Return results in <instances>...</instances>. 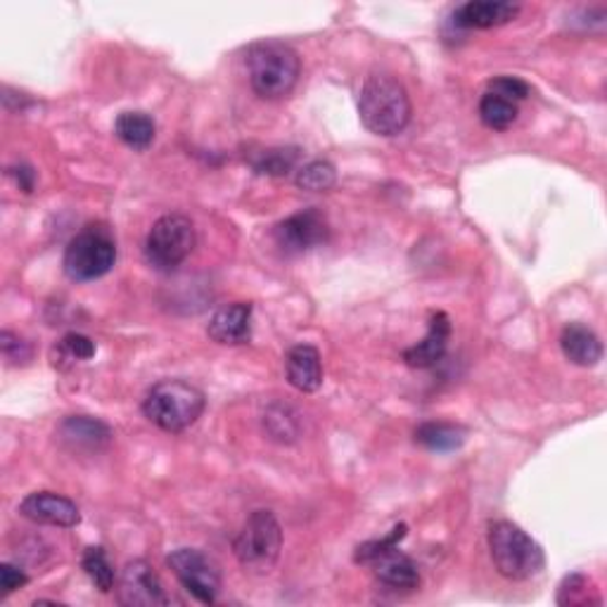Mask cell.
<instances>
[{
    "mask_svg": "<svg viewBox=\"0 0 607 607\" xmlns=\"http://www.w3.org/2000/svg\"><path fill=\"white\" fill-rule=\"evenodd\" d=\"M411 98L403 83L385 71L373 75L360 85L358 114L370 134L392 138L411 122Z\"/></svg>",
    "mask_w": 607,
    "mask_h": 607,
    "instance_id": "obj_1",
    "label": "cell"
},
{
    "mask_svg": "<svg viewBox=\"0 0 607 607\" xmlns=\"http://www.w3.org/2000/svg\"><path fill=\"white\" fill-rule=\"evenodd\" d=\"M489 553L499 574L511 582H527L546 565L543 548L511 519L489 525Z\"/></svg>",
    "mask_w": 607,
    "mask_h": 607,
    "instance_id": "obj_2",
    "label": "cell"
},
{
    "mask_svg": "<svg viewBox=\"0 0 607 607\" xmlns=\"http://www.w3.org/2000/svg\"><path fill=\"white\" fill-rule=\"evenodd\" d=\"M250 83L259 98L280 100L290 95L301 75V62L295 48L280 41L254 43L248 50Z\"/></svg>",
    "mask_w": 607,
    "mask_h": 607,
    "instance_id": "obj_3",
    "label": "cell"
},
{
    "mask_svg": "<svg viewBox=\"0 0 607 607\" xmlns=\"http://www.w3.org/2000/svg\"><path fill=\"white\" fill-rule=\"evenodd\" d=\"M207 399L191 382L162 380L157 382L142 399V413L159 430L179 435V432L193 427L199 415L205 413Z\"/></svg>",
    "mask_w": 607,
    "mask_h": 607,
    "instance_id": "obj_4",
    "label": "cell"
},
{
    "mask_svg": "<svg viewBox=\"0 0 607 607\" xmlns=\"http://www.w3.org/2000/svg\"><path fill=\"white\" fill-rule=\"evenodd\" d=\"M283 551V529L271 511H254L233 541L240 565L252 574H268Z\"/></svg>",
    "mask_w": 607,
    "mask_h": 607,
    "instance_id": "obj_5",
    "label": "cell"
},
{
    "mask_svg": "<svg viewBox=\"0 0 607 607\" xmlns=\"http://www.w3.org/2000/svg\"><path fill=\"white\" fill-rule=\"evenodd\" d=\"M117 262V244L105 226H89L69 240L62 266L75 283H91L107 276Z\"/></svg>",
    "mask_w": 607,
    "mask_h": 607,
    "instance_id": "obj_6",
    "label": "cell"
},
{
    "mask_svg": "<svg viewBox=\"0 0 607 607\" xmlns=\"http://www.w3.org/2000/svg\"><path fill=\"white\" fill-rule=\"evenodd\" d=\"M197 244L195 224L183 214H167L157 219L146 238V259L159 273L176 271Z\"/></svg>",
    "mask_w": 607,
    "mask_h": 607,
    "instance_id": "obj_7",
    "label": "cell"
},
{
    "mask_svg": "<svg viewBox=\"0 0 607 607\" xmlns=\"http://www.w3.org/2000/svg\"><path fill=\"white\" fill-rule=\"evenodd\" d=\"M167 565L181 586L195 600L211 605L221 594V574L214 562L197 548H176L167 556Z\"/></svg>",
    "mask_w": 607,
    "mask_h": 607,
    "instance_id": "obj_8",
    "label": "cell"
},
{
    "mask_svg": "<svg viewBox=\"0 0 607 607\" xmlns=\"http://www.w3.org/2000/svg\"><path fill=\"white\" fill-rule=\"evenodd\" d=\"M328 238H330L328 219L325 214L318 209L297 211L273 228V240H276L278 248L290 256L323 248Z\"/></svg>",
    "mask_w": 607,
    "mask_h": 607,
    "instance_id": "obj_9",
    "label": "cell"
},
{
    "mask_svg": "<svg viewBox=\"0 0 607 607\" xmlns=\"http://www.w3.org/2000/svg\"><path fill=\"white\" fill-rule=\"evenodd\" d=\"M119 603L126 607H164L169 605V596L162 586V580L154 572L148 560H131L122 570Z\"/></svg>",
    "mask_w": 607,
    "mask_h": 607,
    "instance_id": "obj_10",
    "label": "cell"
},
{
    "mask_svg": "<svg viewBox=\"0 0 607 607\" xmlns=\"http://www.w3.org/2000/svg\"><path fill=\"white\" fill-rule=\"evenodd\" d=\"M20 515L28 523L71 529L81 523V513L75 501L55 494V491H34L20 503Z\"/></svg>",
    "mask_w": 607,
    "mask_h": 607,
    "instance_id": "obj_11",
    "label": "cell"
},
{
    "mask_svg": "<svg viewBox=\"0 0 607 607\" xmlns=\"http://www.w3.org/2000/svg\"><path fill=\"white\" fill-rule=\"evenodd\" d=\"M252 311L250 301L226 304L209 318L207 335L224 346L248 344L252 340Z\"/></svg>",
    "mask_w": 607,
    "mask_h": 607,
    "instance_id": "obj_12",
    "label": "cell"
},
{
    "mask_svg": "<svg viewBox=\"0 0 607 607\" xmlns=\"http://www.w3.org/2000/svg\"><path fill=\"white\" fill-rule=\"evenodd\" d=\"M449 337H451L449 316H446L444 311H432L427 335L403 352V360H406V366H411V368L437 366L444 358L446 350H449Z\"/></svg>",
    "mask_w": 607,
    "mask_h": 607,
    "instance_id": "obj_13",
    "label": "cell"
},
{
    "mask_svg": "<svg viewBox=\"0 0 607 607\" xmlns=\"http://www.w3.org/2000/svg\"><path fill=\"white\" fill-rule=\"evenodd\" d=\"M517 3L511 0H470L454 12V24L460 28H494L513 22L519 14Z\"/></svg>",
    "mask_w": 607,
    "mask_h": 607,
    "instance_id": "obj_14",
    "label": "cell"
},
{
    "mask_svg": "<svg viewBox=\"0 0 607 607\" xmlns=\"http://www.w3.org/2000/svg\"><path fill=\"white\" fill-rule=\"evenodd\" d=\"M285 373L297 392L313 394L323 385V360L321 352L311 344H297L285 356Z\"/></svg>",
    "mask_w": 607,
    "mask_h": 607,
    "instance_id": "obj_15",
    "label": "cell"
},
{
    "mask_svg": "<svg viewBox=\"0 0 607 607\" xmlns=\"http://www.w3.org/2000/svg\"><path fill=\"white\" fill-rule=\"evenodd\" d=\"M370 568L378 576L380 584L397 591H415L421 586V570L406 553L399 551V546L389 548L370 562Z\"/></svg>",
    "mask_w": 607,
    "mask_h": 607,
    "instance_id": "obj_16",
    "label": "cell"
},
{
    "mask_svg": "<svg viewBox=\"0 0 607 607\" xmlns=\"http://www.w3.org/2000/svg\"><path fill=\"white\" fill-rule=\"evenodd\" d=\"M562 354L570 364L580 368H594L603 360V342L594 330L582 323H570L560 335Z\"/></svg>",
    "mask_w": 607,
    "mask_h": 607,
    "instance_id": "obj_17",
    "label": "cell"
},
{
    "mask_svg": "<svg viewBox=\"0 0 607 607\" xmlns=\"http://www.w3.org/2000/svg\"><path fill=\"white\" fill-rule=\"evenodd\" d=\"M112 430L98 417L89 415H69L60 425V439L71 449H103L112 442Z\"/></svg>",
    "mask_w": 607,
    "mask_h": 607,
    "instance_id": "obj_18",
    "label": "cell"
},
{
    "mask_svg": "<svg viewBox=\"0 0 607 607\" xmlns=\"http://www.w3.org/2000/svg\"><path fill=\"white\" fill-rule=\"evenodd\" d=\"M114 134L131 150H148L154 136H157V124L148 112H122L117 122H114Z\"/></svg>",
    "mask_w": 607,
    "mask_h": 607,
    "instance_id": "obj_19",
    "label": "cell"
},
{
    "mask_svg": "<svg viewBox=\"0 0 607 607\" xmlns=\"http://www.w3.org/2000/svg\"><path fill=\"white\" fill-rule=\"evenodd\" d=\"M466 427L454 425V423H423L415 430V442L425 446L427 451L437 454H449L460 449L466 444Z\"/></svg>",
    "mask_w": 607,
    "mask_h": 607,
    "instance_id": "obj_20",
    "label": "cell"
},
{
    "mask_svg": "<svg viewBox=\"0 0 607 607\" xmlns=\"http://www.w3.org/2000/svg\"><path fill=\"white\" fill-rule=\"evenodd\" d=\"M517 103L496 93L486 91L480 100V119L491 131H505V128H511L517 119Z\"/></svg>",
    "mask_w": 607,
    "mask_h": 607,
    "instance_id": "obj_21",
    "label": "cell"
},
{
    "mask_svg": "<svg viewBox=\"0 0 607 607\" xmlns=\"http://www.w3.org/2000/svg\"><path fill=\"white\" fill-rule=\"evenodd\" d=\"M299 162V148H268L250 157V164L262 176H287Z\"/></svg>",
    "mask_w": 607,
    "mask_h": 607,
    "instance_id": "obj_22",
    "label": "cell"
},
{
    "mask_svg": "<svg viewBox=\"0 0 607 607\" xmlns=\"http://www.w3.org/2000/svg\"><path fill=\"white\" fill-rule=\"evenodd\" d=\"M295 183H297V187H301V191L328 193L337 183V171L328 162V159H313V162L304 164L297 171Z\"/></svg>",
    "mask_w": 607,
    "mask_h": 607,
    "instance_id": "obj_23",
    "label": "cell"
},
{
    "mask_svg": "<svg viewBox=\"0 0 607 607\" xmlns=\"http://www.w3.org/2000/svg\"><path fill=\"white\" fill-rule=\"evenodd\" d=\"M81 568L85 574H89V580L95 584V588L103 591V594H110L114 588V568L103 546L85 548L81 558Z\"/></svg>",
    "mask_w": 607,
    "mask_h": 607,
    "instance_id": "obj_24",
    "label": "cell"
},
{
    "mask_svg": "<svg viewBox=\"0 0 607 607\" xmlns=\"http://www.w3.org/2000/svg\"><path fill=\"white\" fill-rule=\"evenodd\" d=\"M406 534H409V527H406V525H397L392 531L387 534V537L360 543V546L356 548V553H354V562H358V565H370V562H373L375 558H378L380 553L389 551V548H394V546H399L403 539H406Z\"/></svg>",
    "mask_w": 607,
    "mask_h": 607,
    "instance_id": "obj_25",
    "label": "cell"
},
{
    "mask_svg": "<svg viewBox=\"0 0 607 607\" xmlns=\"http://www.w3.org/2000/svg\"><path fill=\"white\" fill-rule=\"evenodd\" d=\"M264 425H266V432L271 435V439H276V442H280V444L297 439L295 417L287 415V411L280 409V406L271 409V411L264 415Z\"/></svg>",
    "mask_w": 607,
    "mask_h": 607,
    "instance_id": "obj_26",
    "label": "cell"
},
{
    "mask_svg": "<svg viewBox=\"0 0 607 607\" xmlns=\"http://www.w3.org/2000/svg\"><path fill=\"white\" fill-rule=\"evenodd\" d=\"M588 594H591V582L586 580V576L570 574V576H565V582L560 584L558 603L560 605H580V603L588 600Z\"/></svg>",
    "mask_w": 607,
    "mask_h": 607,
    "instance_id": "obj_27",
    "label": "cell"
},
{
    "mask_svg": "<svg viewBox=\"0 0 607 607\" xmlns=\"http://www.w3.org/2000/svg\"><path fill=\"white\" fill-rule=\"evenodd\" d=\"M489 93H496L505 100H513V103H517V100H527L531 95V89L527 81L517 79V77H496L489 81Z\"/></svg>",
    "mask_w": 607,
    "mask_h": 607,
    "instance_id": "obj_28",
    "label": "cell"
},
{
    "mask_svg": "<svg viewBox=\"0 0 607 607\" xmlns=\"http://www.w3.org/2000/svg\"><path fill=\"white\" fill-rule=\"evenodd\" d=\"M60 352L71 360H89L95 356L98 346L91 337L81 335V332H69V335H65L60 342Z\"/></svg>",
    "mask_w": 607,
    "mask_h": 607,
    "instance_id": "obj_29",
    "label": "cell"
},
{
    "mask_svg": "<svg viewBox=\"0 0 607 607\" xmlns=\"http://www.w3.org/2000/svg\"><path fill=\"white\" fill-rule=\"evenodd\" d=\"M0 350H3V356L8 360H20V364H26V360L32 358V346L10 330L0 332Z\"/></svg>",
    "mask_w": 607,
    "mask_h": 607,
    "instance_id": "obj_30",
    "label": "cell"
},
{
    "mask_svg": "<svg viewBox=\"0 0 607 607\" xmlns=\"http://www.w3.org/2000/svg\"><path fill=\"white\" fill-rule=\"evenodd\" d=\"M26 584H28V576L20 568L10 565V562H3V565H0V588H3V596H10L12 591H18Z\"/></svg>",
    "mask_w": 607,
    "mask_h": 607,
    "instance_id": "obj_31",
    "label": "cell"
},
{
    "mask_svg": "<svg viewBox=\"0 0 607 607\" xmlns=\"http://www.w3.org/2000/svg\"><path fill=\"white\" fill-rule=\"evenodd\" d=\"M10 176L18 181L20 185V191L24 193H32L34 191V185H36V171L32 167H26V164H18V167H10L8 169Z\"/></svg>",
    "mask_w": 607,
    "mask_h": 607,
    "instance_id": "obj_32",
    "label": "cell"
}]
</instances>
